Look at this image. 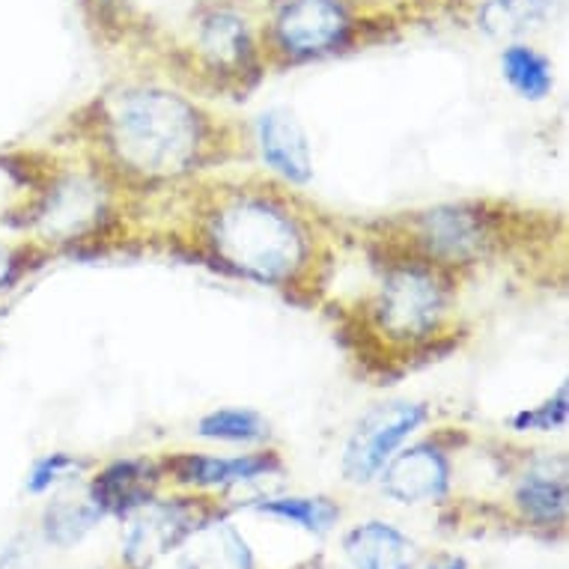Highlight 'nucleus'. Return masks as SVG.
<instances>
[{
	"instance_id": "12",
	"label": "nucleus",
	"mask_w": 569,
	"mask_h": 569,
	"mask_svg": "<svg viewBox=\"0 0 569 569\" xmlns=\"http://www.w3.org/2000/svg\"><path fill=\"white\" fill-rule=\"evenodd\" d=\"M159 480L161 468L147 462V459H117L93 477L87 492L104 516L129 519L131 513H138L140 507L150 505Z\"/></svg>"
},
{
	"instance_id": "22",
	"label": "nucleus",
	"mask_w": 569,
	"mask_h": 569,
	"mask_svg": "<svg viewBox=\"0 0 569 569\" xmlns=\"http://www.w3.org/2000/svg\"><path fill=\"white\" fill-rule=\"evenodd\" d=\"M28 244H16L0 239V296L10 292L16 283L21 280V274L28 271Z\"/></svg>"
},
{
	"instance_id": "1",
	"label": "nucleus",
	"mask_w": 569,
	"mask_h": 569,
	"mask_svg": "<svg viewBox=\"0 0 569 569\" xmlns=\"http://www.w3.org/2000/svg\"><path fill=\"white\" fill-rule=\"evenodd\" d=\"M200 236L212 260L260 287H296L317 257L308 216L266 188L216 194Z\"/></svg>"
},
{
	"instance_id": "13",
	"label": "nucleus",
	"mask_w": 569,
	"mask_h": 569,
	"mask_svg": "<svg viewBox=\"0 0 569 569\" xmlns=\"http://www.w3.org/2000/svg\"><path fill=\"white\" fill-rule=\"evenodd\" d=\"M343 551L355 569H415L418 567V546L388 522L355 525L346 533Z\"/></svg>"
},
{
	"instance_id": "10",
	"label": "nucleus",
	"mask_w": 569,
	"mask_h": 569,
	"mask_svg": "<svg viewBox=\"0 0 569 569\" xmlns=\"http://www.w3.org/2000/svg\"><path fill=\"white\" fill-rule=\"evenodd\" d=\"M177 483L194 489H233V486L253 483L260 477L280 471L278 453H239V457H206V453H177L164 462Z\"/></svg>"
},
{
	"instance_id": "23",
	"label": "nucleus",
	"mask_w": 569,
	"mask_h": 569,
	"mask_svg": "<svg viewBox=\"0 0 569 569\" xmlns=\"http://www.w3.org/2000/svg\"><path fill=\"white\" fill-rule=\"evenodd\" d=\"M37 563V549L28 533H21L16 540L0 551V569H33Z\"/></svg>"
},
{
	"instance_id": "14",
	"label": "nucleus",
	"mask_w": 569,
	"mask_h": 569,
	"mask_svg": "<svg viewBox=\"0 0 569 569\" xmlns=\"http://www.w3.org/2000/svg\"><path fill=\"white\" fill-rule=\"evenodd\" d=\"M516 507L522 510L528 522L542 525H560L567 516V466L563 459H542L533 462L522 475L519 486H516Z\"/></svg>"
},
{
	"instance_id": "16",
	"label": "nucleus",
	"mask_w": 569,
	"mask_h": 569,
	"mask_svg": "<svg viewBox=\"0 0 569 569\" xmlns=\"http://www.w3.org/2000/svg\"><path fill=\"white\" fill-rule=\"evenodd\" d=\"M102 510L90 492L84 495H60L42 510V537L57 549H69L93 531L102 522Z\"/></svg>"
},
{
	"instance_id": "17",
	"label": "nucleus",
	"mask_w": 569,
	"mask_h": 569,
	"mask_svg": "<svg viewBox=\"0 0 569 569\" xmlns=\"http://www.w3.org/2000/svg\"><path fill=\"white\" fill-rule=\"evenodd\" d=\"M501 76L525 102H542L555 90V66L528 42H510L501 51Z\"/></svg>"
},
{
	"instance_id": "21",
	"label": "nucleus",
	"mask_w": 569,
	"mask_h": 569,
	"mask_svg": "<svg viewBox=\"0 0 569 569\" xmlns=\"http://www.w3.org/2000/svg\"><path fill=\"white\" fill-rule=\"evenodd\" d=\"M569 420V397H567V385H560L558 393L549 397L540 406L533 409H522L519 415H513V430L516 432H558L567 427Z\"/></svg>"
},
{
	"instance_id": "4",
	"label": "nucleus",
	"mask_w": 569,
	"mask_h": 569,
	"mask_svg": "<svg viewBox=\"0 0 569 569\" xmlns=\"http://www.w3.org/2000/svg\"><path fill=\"white\" fill-rule=\"evenodd\" d=\"M409 251L445 269L471 266L498 244V218L475 203H445L406 218Z\"/></svg>"
},
{
	"instance_id": "19",
	"label": "nucleus",
	"mask_w": 569,
	"mask_h": 569,
	"mask_svg": "<svg viewBox=\"0 0 569 569\" xmlns=\"http://www.w3.org/2000/svg\"><path fill=\"white\" fill-rule=\"evenodd\" d=\"M253 507L266 516L299 525L310 533H328L340 519V507L328 498H271Z\"/></svg>"
},
{
	"instance_id": "2",
	"label": "nucleus",
	"mask_w": 569,
	"mask_h": 569,
	"mask_svg": "<svg viewBox=\"0 0 569 569\" xmlns=\"http://www.w3.org/2000/svg\"><path fill=\"white\" fill-rule=\"evenodd\" d=\"M99 140L129 177L170 182L206 159L209 120L186 96L161 87H126L102 104Z\"/></svg>"
},
{
	"instance_id": "5",
	"label": "nucleus",
	"mask_w": 569,
	"mask_h": 569,
	"mask_svg": "<svg viewBox=\"0 0 569 569\" xmlns=\"http://www.w3.org/2000/svg\"><path fill=\"white\" fill-rule=\"evenodd\" d=\"M430 420V406L418 400L379 402L361 415L343 448V477L349 483L365 486L379 477L388 459Z\"/></svg>"
},
{
	"instance_id": "20",
	"label": "nucleus",
	"mask_w": 569,
	"mask_h": 569,
	"mask_svg": "<svg viewBox=\"0 0 569 569\" xmlns=\"http://www.w3.org/2000/svg\"><path fill=\"white\" fill-rule=\"evenodd\" d=\"M84 459L72 457V453H63V450H54V453H46L39 457L33 466H30L28 477H24V489L30 495H46L51 489H60L63 483H72L78 480V475L84 471Z\"/></svg>"
},
{
	"instance_id": "18",
	"label": "nucleus",
	"mask_w": 569,
	"mask_h": 569,
	"mask_svg": "<svg viewBox=\"0 0 569 569\" xmlns=\"http://www.w3.org/2000/svg\"><path fill=\"white\" fill-rule=\"evenodd\" d=\"M197 436L224 445H257L269 439V420L253 409H216L197 420Z\"/></svg>"
},
{
	"instance_id": "24",
	"label": "nucleus",
	"mask_w": 569,
	"mask_h": 569,
	"mask_svg": "<svg viewBox=\"0 0 569 569\" xmlns=\"http://www.w3.org/2000/svg\"><path fill=\"white\" fill-rule=\"evenodd\" d=\"M430 569H468V567H466V560L441 558V560H436V563H430Z\"/></svg>"
},
{
	"instance_id": "7",
	"label": "nucleus",
	"mask_w": 569,
	"mask_h": 569,
	"mask_svg": "<svg viewBox=\"0 0 569 569\" xmlns=\"http://www.w3.org/2000/svg\"><path fill=\"white\" fill-rule=\"evenodd\" d=\"M206 525L203 505L191 498L179 501H150L140 507L138 513L129 516L126 540H122V555L129 569H150L168 551L194 537Z\"/></svg>"
},
{
	"instance_id": "11",
	"label": "nucleus",
	"mask_w": 569,
	"mask_h": 569,
	"mask_svg": "<svg viewBox=\"0 0 569 569\" xmlns=\"http://www.w3.org/2000/svg\"><path fill=\"white\" fill-rule=\"evenodd\" d=\"M197 54L216 76L242 78L253 72L257 46L244 16L236 10H212L197 28Z\"/></svg>"
},
{
	"instance_id": "15",
	"label": "nucleus",
	"mask_w": 569,
	"mask_h": 569,
	"mask_svg": "<svg viewBox=\"0 0 569 569\" xmlns=\"http://www.w3.org/2000/svg\"><path fill=\"white\" fill-rule=\"evenodd\" d=\"M558 0H486L477 10V24L492 39L522 42L531 33L549 28Z\"/></svg>"
},
{
	"instance_id": "6",
	"label": "nucleus",
	"mask_w": 569,
	"mask_h": 569,
	"mask_svg": "<svg viewBox=\"0 0 569 569\" xmlns=\"http://www.w3.org/2000/svg\"><path fill=\"white\" fill-rule=\"evenodd\" d=\"M346 0H283L269 24V46L290 63L335 54L352 37Z\"/></svg>"
},
{
	"instance_id": "3",
	"label": "nucleus",
	"mask_w": 569,
	"mask_h": 569,
	"mask_svg": "<svg viewBox=\"0 0 569 569\" xmlns=\"http://www.w3.org/2000/svg\"><path fill=\"white\" fill-rule=\"evenodd\" d=\"M450 310V269L415 251L393 253L391 260L382 262L367 301V319L376 335L400 349L432 343L448 326Z\"/></svg>"
},
{
	"instance_id": "9",
	"label": "nucleus",
	"mask_w": 569,
	"mask_h": 569,
	"mask_svg": "<svg viewBox=\"0 0 569 569\" xmlns=\"http://www.w3.org/2000/svg\"><path fill=\"white\" fill-rule=\"evenodd\" d=\"M253 140L262 164L287 186H308L313 179V152L308 131L287 111H266L253 122Z\"/></svg>"
},
{
	"instance_id": "8",
	"label": "nucleus",
	"mask_w": 569,
	"mask_h": 569,
	"mask_svg": "<svg viewBox=\"0 0 569 569\" xmlns=\"http://www.w3.org/2000/svg\"><path fill=\"white\" fill-rule=\"evenodd\" d=\"M382 492L397 505H432L450 489V459L436 441L397 450L379 471Z\"/></svg>"
}]
</instances>
